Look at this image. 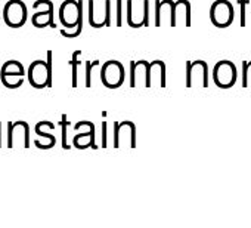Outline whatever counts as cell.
<instances>
[{
    "label": "cell",
    "mask_w": 251,
    "mask_h": 228,
    "mask_svg": "<svg viewBox=\"0 0 251 228\" xmlns=\"http://www.w3.org/2000/svg\"><path fill=\"white\" fill-rule=\"evenodd\" d=\"M52 58L53 52L48 51V61H33L28 67L27 77L34 89L52 87Z\"/></svg>",
    "instance_id": "1"
},
{
    "label": "cell",
    "mask_w": 251,
    "mask_h": 228,
    "mask_svg": "<svg viewBox=\"0 0 251 228\" xmlns=\"http://www.w3.org/2000/svg\"><path fill=\"white\" fill-rule=\"evenodd\" d=\"M24 77L25 68L17 59H9L3 62L2 68H0V80L8 89H18L24 83Z\"/></svg>",
    "instance_id": "2"
},
{
    "label": "cell",
    "mask_w": 251,
    "mask_h": 228,
    "mask_svg": "<svg viewBox=\"0 0 251 228\" xmlns=\"http://www.w3.org/2000/svg\"><path fill=\"white\" fill-rule=\"evenodd\" d=\"M100 80H102V85L108 89L120 87L126 80L124 65L115 59H109L103 62V65L100 67Z\"/></svg>",
    "instance_id": "3"
},
{
    "label": "cell",
    "mask_w": 251,
    "mask_h": 228,
    "mask_svg": "<svg viewBox=\"0 0 251 228\" xmlns=\"http://www.w3.org/2000/svg\"><path fill=\"white\" fill-rule=\"evenodd\" d=\"M74 131L77 132L73 137V145L77 150L93 148L96 150V126L89 120H81L74 125Z\"/></svg>",
    "instance_id": "4"
},
{
    "label": "cell",
    "mask_w": 251,
    "mask_h": 228,
    "mask_svg": "<svg viewBox=\"0 0 251 228\" xmlns=\"http://www.w3.org/2000/svg\"><path fill=\"white\" fill-rule=\"evenodd\" d=\"M27 6L23 0H9L3 6L2 18L11 28H20L27 23Z\"/></svg>",
    "instance_id": "5"
},
{
    "label": "cell",
    "mask_w": 251,
    "mask_h": 228,
    "mask_svg": "<svg viewBox=\"0 0 251 228\" xmlns=\"http://www.w3.org/2000/svg\"><path fill=\"white\" fill-rule=\"evenodd\" d=\"M127 24L132 28L148 27L150 26V2H136V0H129L127 2Z\"/></svg>",
    "instance_id": "6"
},
{
    "label": "cell",
    "mask_w": 251,
    "mask_h": 228,
    "mask_svg": "<svg viewBox=\"0 0 251 228\" xmlns=\"http://www.w3.org/2000/svg\"><path fill=\"white\" fill-rule=\"evenodd\" d=\"M33 9L34 14L31 17V23L36 28H45V27H50L55 28V21H53V2L52 0H36L33 3Z\"/></svg>",
    "instance_id": "7"
},
{
    "label": "cell",
    "mask_w": 251,
    "mask_h": 228,
    "mask_svg": "<svg viewBox=\"0 0 251 228\" xmlns=\"http://www.w3.org/2000/svg\"><path fill=\"white\" fill-rule=\"evenodd\" d=\"M210 20L219 28H226L233 23V6L229 0H216L210 8Z\"/></svg>",
    "instance_id": "8"
},
{
    "label": "cell",
    "mask_w": 251,
    "mask_h": 228,
    "mask_svg": "<svg viewBox=\"0 0 251 228\" xmlns=\"http://www.w3.org/2000/svg\"><path fill=\"white\" fill-rule=\"evenodd\" d=\"M213 80L222 89L232 87L236 83V67H235V64L230 61H226V59L219 61L213 68Z\"/></svg>",
    "instance_id": "9"
},
{
    "label": "cell",
    "mask_w": 251,
    "mask_h": 228,
    "mask_svg": "<svg viewBox=\"0 0 251 228\" xmlns=\"http://www.w3.org/2000/svg\"><path fill=\"white\" fill-rule=\"evenodd\" d=\"M89 24L93 28H102L111 26V2L103 0L98 6L95 0H89Z\"/></svg>",
    "instance_id": "10"
},
{
    "label": "cell",
    "mask_w": 251,
    "mask_h": 228,
    "mask_svg": "<svg viewBox=\"0 0 251 228\" xmlns=\"http://www.w3.org/2000/svg\"><path fill=\"white\" fill-rule=\"evenodd\" d=\"M124 138H127L130 148H136V126L130 120L114 123V147H124Z\"/></svg>",
    "instance_id": "11"
},
{
    "label": "cell",
    "mask_w": 251,
    "mask_h": 228,
    "mask_svg": "<svg viewBox=\"0 0 251 228\" xmlns=\"http://www.w3.org/2000/svg\"><path fill=\"white\" fill-rule=\"evenodd\" d=\"M18 135H21L23 147L28 148L30 147V126L24 120L8 123V148L15 147V141H17Z\"/></svg>",
    "instance_id": "12"
},
{
    "label": "cell",
    "mask_w": 251,
    "mask_h": 228,
    "mask_svg": "<svg viewBox=\"0 0 251 228\" xmlns=\"http://www.w3.org/2000/svg\"><path fill=\"white\" fill-rule=\"evenodd\" d=\"M195 77H201L202 87H208V65L205 61L197 59L194 62H186V87H192Z\"/></svg>",
    "instance_id": "13"
},
{
    "label": "cell",
    "mask_w": 251,
    "mask_h": 228,
    "mask_svg": "<svg viewBox=\"0 0 251 228\" xmlns=\"http://www.w3.org/2000/svg\"><path fill=\"white\" fill-rule=\"evenodd\" d=\"M167 67L166 62L161 59H155L152 62H148V68H147V77H145V87H151L152 86V79L158 74L160 76V86L166 87L167 86Z\"/></svg>",
    "instance_id": "14"
},
{
    "label": "cell",
    "mask_w": 251,
    "mask_h": 228,
    "mask_svg": "<svg viewBox=\"0 0 251 228\" xmlns=\"http://www.w3.org/2000/svg\"><path fill=\"white\" fill-rule=\"evenodd\" d=\"M147 68H148V61H136L130 62V87L138 86V79L142 76L144 79L147 77Z\"/></svg>",
    "instance_id": "15"
},
{
    "label": "cell",
    "mask_w": 251,
    "mask_h": 228,
    "mask_svg": "<svg viewBox=\"0 0 251 228\" xmlns=\"http://www.w3.org/2000/svg\"><path fill=\"white\" fill-rule=\"evenodd\" d=\"M59 125H61V141H62L61 144H62V148H64V150H70L71 145H70V142H68V128L71 126V123L68 122L67 114H62Z\"/></svg>",
    "instance_id": "16"
},
{
    "label": "cell",
    "mask_w": 251,
    "mask_h": 228,
    "mask_svg": "<svg viewBox=\"0 0 251 228\" xmlns=\"http://www.w3.org/2000/svg\"><path fill=\"white\" fill-rule=\"evenodd\" d=\"M48 129H52V131H53V129H55V125H53L52 122L43 120V122H39V123L36 125L34 132H36V135H37L39 138H49V140L55 138L52 134L48 132Z\"/></svg>",
    "instance_id": "17"
},
{
    "label": "cell",
    "mask_w": 251,
    "mask_h": 228,
    "mask_svg": "<svg viewBox=\"0 0 251 228\" xmlns=\"http://www.w3.org/2000/svg\"><path fill=\"white\" fill-rule=\"evenodd\" d=\"M99 67V61H86L84 62V86L90 87L92 86V76H93V70Z\"/></svg>",
    "instance_id": "18"
},
{
    "label": "cell",
    "mask_w": 251,
    "mask_h": 228,
    "mask_svg": "<svg viewBox=\"0 0 251 228\" xmlns=\"http://www.w3.org/2000/svg\"><path fill=\"white\" fill-rule=\"evenodd\" d=\"M80 55H81V52H80V51H75V52L73 54V59H71V62H70L71 67H73V87H77V83H78L77 67H78V64H80V61H78Z\"/></svg>",
    "instance_id": "19"
},
{
    "label": "cell",
    "mask_w": 251,
    "mask_h": 228,
    "mask_svg": "<svg viewBox=\"0 0 251 228\" xmlns=\"http://www.w3.org/2000/svg\"><path fill=\"white\" fill-rule=\"evenodd\" d=\"M55 144H56V138H52V140L43 138V141H42L40 138H36V140H34V145H36L37 148H40V150H50V148L55 147Z\"/></svg>",
    "instance_id": "20"
},
{
    "label": "cell",
    "mask_w": 251,
    "mask_h": 228,
    "mask_svg": "<svg viewBox=\"0 0 251 228\" xmlns=\"http://www.w3.org/2000/svg\"><path fill=\"white\" fill-rule=\"evenodd\" d=\"M102 148L108 147V123L102 122Z\"/></svg>",
    "instance_id": "21"
},
{
    "label": "cell",
    "mask_w": 251,
    "mask_h": 228,
    "mask_svg": "<svg viewBox=\"0 0 251 228\" xmlns=\"http://www.w3.org/2000/svg\"><path fill=\"white\" fill-rule=\"evenodd\" d=\"M248 3V0H239L241 5V27H245V6Z\"/></svg>",
    "instance_id": "22"
},
{
    "label": "cell",
    "mask_w": 251,
    "mask_h": 228,
    "mask_svg": "<svg viewBox=\"0 0 251 228\" xmlns=\"http://www.w3.org/2000/svg\"><path fill=\"white\" fill-rule=\"evenodd\" d=\"M121 12H123V3L121 0H117V27H121Z\"/></svg>",
    "instance_id": "23"
},
{
    "label": "cell",
    "mask_w": 251,
    "mask_h": 228,
    "mask_svg": "<svg viewBox=\"0 0 251 228\" xmlns=\"http://www.w3.org/2000/svg\"><path fill=\"white\" fill-rule=\"evenodd\" d=\"M0 147H2V122H0Z\"/></svg>",
    "instance_id": "24"
},
{
    "label": "cell",
    "mask_w": 251,
    "mask_h": 228,
    "mask_svg": "<svg viewBox=\"0 0 251 228\" xmlns=\"http://www.w3.org/2000/svg\"><path fill=\"white\" fill-rule=\"evenodd\" d=\"M0 11H2V6H0ZM0 21H2V17H0Z\"/></svg>",
    "instance_id": "25"
}]
</instances>
